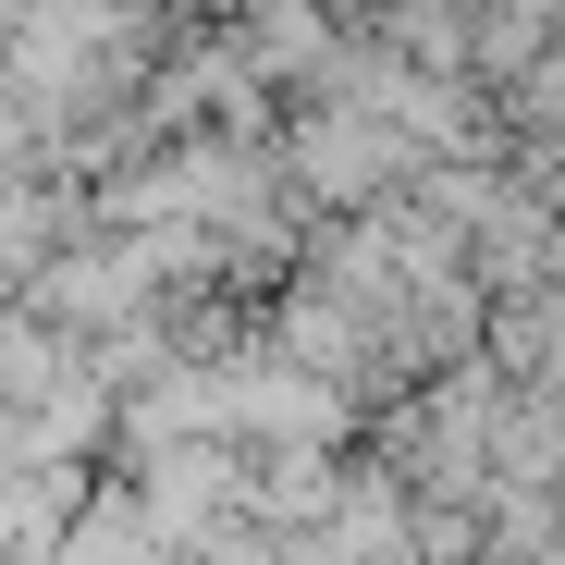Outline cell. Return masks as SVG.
<instances>
[{"label":"cell","mask_w":565,"mask_h":565,"mask_svg":"<svg viewBox=\"0 0 565 565\" xmlns=\"http://www.w3.org/2000/svg\"><path fill=\"white\" fill-rule=\"evenodd\" d=\"M62 565H160V529H148L136 504H99V516L62 541Z\"/></svg>","instance_id":"obj_1"}]
</instances>
